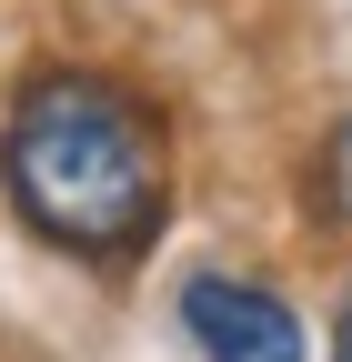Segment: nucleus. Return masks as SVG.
I'll use <instances>...</instances> for the list:
<instances>
[{
  "instance_id": "nucleus-1",
  "label": "nucleus",
  "mask_w": 352,
  "mask_h": 362,
  "mask_svg": "<svg viewBox=\"0 0 352 362\" xmlns=\"http://www.w3.org/2000/svg\"><path fill=\"white\" fill-rule=\"evenodd\" d=\"M0 192L40 242L131 262L171 211V121L111 61H30L0 101Z\"/></svg>"
},
{
  "instance_id": "nucleus-2",
  "label": "nucleus",
  "mask_w": 352,
  "mask_h": 362,
  "mask_svg": "<svg viewBox=\"0 0 352 362\" xmlns=\"http://www.w3.org/2000/svg\"><path fill=\"white\" fill-rule=\"evenodd\" d=\"M182 332L201 362H312V332H302V312L252 282V272H192L182 282Z\"/></svg>"
},
{
  "instance_id": "nucleus-3",
  "label": "nucleus",
  "mask_w": 352,
  "mask_h": 362,
  "mask_svg": "<svg viewBox=\"0 0 352 362\" xmlns=\"http://www.w3.org/2000/svg\"><path fill=\"white\" fill-rule=\"evenodd\" d=\"M312 202H322L332 232H352V111L322 131V151H312Z\"/></svg>"
},
{
  "instance_id": "nucleus-4",
  "label": "nucleus",
  "mask_w": 352,
  "mask_h": 362,
  "mask_svg": "<svg viewBox=\"0 0 352 362\" xmlns=\"http://www.w3.org/2000/svg\"><path fill=\"white\" fill-rule=\"evenodd\" d=\"M332 362H352V302L332 312Z\"/></svg>"
}]
</instances>
